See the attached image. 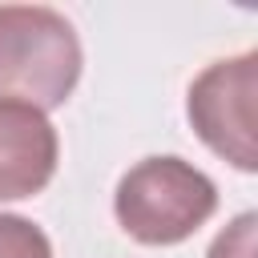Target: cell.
Returning <instances> with one entry per match:
<instances>
[{
  "label": "cell",
  "mask_w": 258,
  "mask_h": 258,
  "mask_svg": "<svg viewBox=\"0 0 258 258\" xmlns=\"http://www.w3.org/2000/svg\"><path fill=\"white\" fill-rule=\"evenodd\" d=\"M60 141L40 109L0 101V202L40 194L56 173Z\"/></svg>",
  "instance_id": "obj_4"
},
{
  "label": "cell",
  "mask_w": 258,
  "mask_h": 258,
  "mask_svg": "<svg viewBox=\"0 0 258 258\" xmlns=\"http://www.w3.org/2000/svg\"><path fill=\"white\" fill-rule=\"evenodd\" d=\"M218 210V185L194 161L157 153L121 173L113 189L117 226L141 246H177Z\"/></svg>",
  "instance_id": "obj_2"
},
{
  "label": "cell",
  "mask_w": 258,
  "mask_h": 258,
  "mask_svg": "<svg viewBox=\"0 0 258 258\" xmlns=\"http://www.w3.org/2000/svg\"><path fill=\"white\" fill-rule=\"evenodd\" d=\"M185 117L222 161L258 173V48L206 64L185 93Z\"/></svg>",
  "instance_id": "obj_3"
},
{
  "label": "cell",
  "mask_w": 258,
  "mask_h": 258,
  "mask_svg": "<svg viewBox=\"0 0 258 258\" xmlns=\"http://www.w3.org/2000/svg\"><path fill=\"white\" fill-rule=\"evenodd\" d=\"M0 258H52V242L32 218L0 210Z\"/></svg>",
  "instance_id": "obj_5"
},
{
  "label": "cell",
  "mask_w": 258,
  "mask_h": 258,
  "mask_svg": "<svg viewBox=\"0 0 258 258\" xmlns=\"http://www.w3.org/2000/svg\"><path fill=\"white\" fill-rule=\"evenodd\" d=\"M81 36L48 4H0V101L60 109L81 81Z\"/></svg>",
  "instance_id": "obj_1"
},
{
  "label": "cell",
  "mask_w": 258,
  "mask_h": 258,
  "mask_svg": "<svg viewBox=\"0 0 258 258\" xmlns=\"http://www.w3.org/2000/svg\"><path fill=\"white\" fill-rule=\"evenodd\" d=\"M206 258H258V214L242 210L234 222H226V230H218V238L210 242Z\"/></svg>",
  "instance_id": "obj_6"
}]
</instances>
